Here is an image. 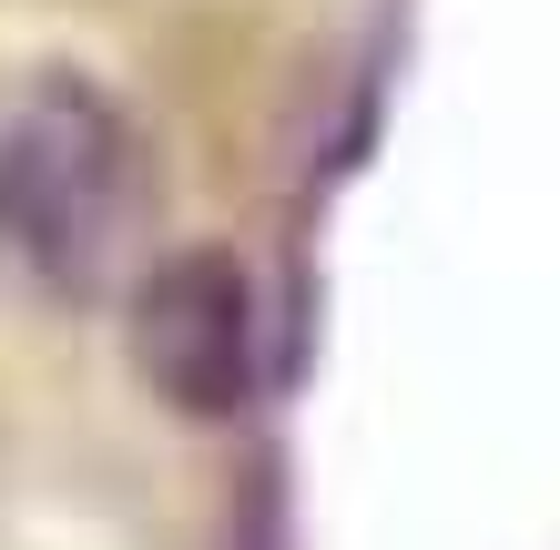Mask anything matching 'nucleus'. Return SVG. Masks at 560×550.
Listing matches in <instances>:
<instances>
[{
    "label": "nucleus",
    "mask_w": 560,
    "mask_h": 550,
    "mask_svg": "<svg viewBox=\"0 0 560 550\" xmlns=\"http://www.w3.org/2000/svg\"><path fill=\"white\" fill-rule=\"evenodd\" d=\"M0 214L51 285H72V296L113 285L122 245L143 224V153L103 92L82 82L31 92V113L0 143Z\"/></svg>",
    "instance_id": "1"
},
{
    "label": "nucleus",
    "mask_w": 560,
    "mask_h": 550,
    "mask_svg": "<svg viewBox=\"0 0 560 550\" xmlns=\"http://www.w3.org/2000/svg\"><path fill=\"white\" fill-rule=\"evenodd\" d=\"M133 367L163 408L235 418L255 398V285L224 245H174L133 276Z\"/></svg>",
    "instance_id": "2"
}]
</instances>
